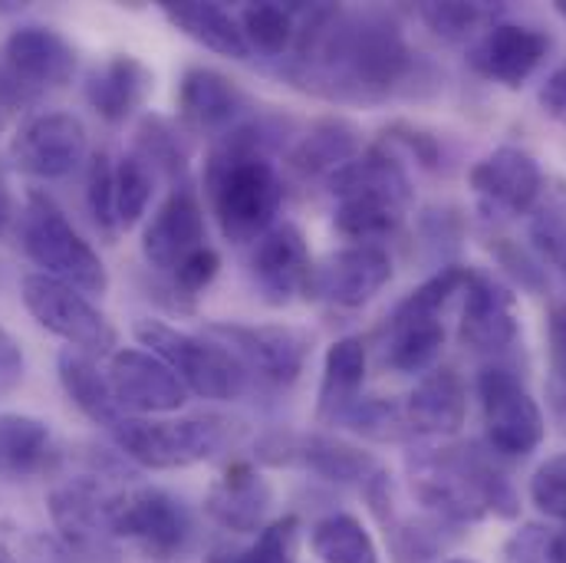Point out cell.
<instances>
[{"label": "cell", "mask_w": 566, "mask_h": 563, "mask_svg": "<svg viewBox=\"0 0 566 563\" xmlns=\"http://www.w3.org/2000/svg\"><path fill=\"white\" fill-rule=\"evenodd\" d=\"M402 27L382 10L310 7L296 27L290 80L339 103H382L412 73Z\"/></svg>", "instance_id": "obj_1"}, {"label": "cell", "mask_w": 566, "mask_h": 563, "mask_svg": "<svg viewBox=\"0 0 566 563\" xmlns=\"http://www.w3.org/2000/svg\"><path fill=\"white\" fill-rule=\"evenodd\" d=\"M205 195L231 244L261 241L283 205V181L258 126H234L211 145L205 161Z\"/></svg>", "instance_id": "obj_2"}, {"label": "cell", "mask_w": 566, "mask_h": 563, "mask_svg": "<svg viewBox=\"0 0 566 563\" xmlns=\"http://www.w3.org/2000/svg\"><path fill=\"white\" fill-rule=\"evenodd\" d=\"M329 191L336 198L333 228L356 244H376L396 234L416 198L409 171L382 145H369L343 165L329 178Z\"/></svg>", "instance_id": "obj_3"}, {"label": "cell", "mask_w": 566, "mask_h": 563, "mask_svg": "<svg viewBox=\"0 0 566 563\" xmlns=\"http://www.w3.org/2000/svg\"><path fill=\"white\" fill-rule=\"evenodd\" d=\"M409 475L416 498L448 521L474 524L488 514H517L507 478L471 448H422L409 458Z\"/></svg>", "instance_id": "obj_4"}, {"label": "cell", "mask_w": 566, "mask_h": 563, "mask_svg": "<svg viewBox=\"0 0 566 563\" xmlns=\"http://www.w3.org/2000/svg\"><path fill=\"white\" fill-rule=\"evenodd\" d=\"M116 445L126 458L142 468L168 471L188 468L221 455L224 448L238 445L244 435V423L228 416H188V419H136L123 416L109 428Z\"/></svg>", "instance_id": "obj_5"}, {"label": "cell", "mask_w": 566, "mask_h": 563, "mask_svg": "<svg viewBox=\"0 0 566 563\" xmlns=\"http://www.w3.org/2000/svg\"><path fill=\"white\" fill-rule=\"evenodd\" d=\"M471 278L468 268H441L419 283L386 320L382 326V363L392 373L416 376L434 369V359L444 350V306L454 293H464Z\"/></svg>", "instance_id": "obj_6"}, {"label": "cell", "mask_w": 566, "mask_h": 563, "mask_svg": "<svg viewBox=\"0 0 566 563\" xmlns=\"http://www.w3.org/2000/svg\"><path fill=\"white\" fill-rule=\"evenodd\" d=\"M139 343L155 353L188 393L211 403H234L248 393L251 369L218 340L175 330L161 320H136Z\"/></svg>", "instance_id": "obj_7"}, {"label": "cell", "mask_w": 566, "mask_h": 563, "mask_svg": "<svg viewBox=\"0 0 566 563\" xmlns=\"http://www.w3.org/2000/svg\"><path fill=\"white\" fill-rule=\"evenodd\" d=\"M20 244L46 278L70 283L83 293H106L109 271L93 244L70 225L63 208L46 191H30L20 215Z\"/></svg>", "instance_id": "obj_8"}, {"label": "cell", "mask_w": 566, "mask_h": 563, "mask_svg": "<svg viewBox=\"0 0 566 563\" xmlns=\"http://www.w3.org/2000/svg\"><path fill=\"white\" fill-rule=\"evenodd\" d=\"M23 306L30 316L53 336L66 340L73 350L86 356H113L119 346V330L113 320L90 300V293L70 286V283L46 278V274H27L20 283Z\"/></svg>", "instance_id": "obj_9"}, {"label": "cell", "mask_w": 566, "mask_h": 563, "mask_svg": "<svg viewBox=\"0 0 566 563\" xmlns=\"http://www.w3.org/2000/svg\"><path fill=\"white\" fill-rule=\"evenodd\" d=\"M481 419L491 451L504 458H527L541 448L547 419L527 386L504 366H488L478 376Z\"/></svg>", "instance_id": "obj_10"}, {"label": "cell", "mask_w": 566, "mask_h": 563, "mask_svg": "<svg viewBox=\"0 0 566 563\" xmlns=\"http://www.w3.org/2000/svg\"><path fill=\"white\" fill-rule=\"evenodd\" d=\"M113 501L116 491H106L93 475L63 481L50 491V518L76 563H116Z\"/></svg>", "instance_id": "obj_11"}, {"label": "cell", "mask_w": 566, "mask_h": 563, "mask_svg": "<svg viewBox=\"0 0 566 563\" xmlns=\"http://www.w3.org/2000/svg\"><path fill=\"white\" fill-rule=\"evenodd\" d=\"M113 538H126L151 561H175L191 538L185 504L161 488L116 491Z\"/></svg>", "instance_id": "obj_12"}, {"label": "cell", "mask_w": 566, "mask_h": 563, "mask_svg": "<svg viewBox=\"0 0 566 563\" xmlns=\"http://www.w3.org/2000/svg\"><path fill=\"white\" fill-rule=\"evenodd\" d=\"M205 333L274 386H293L303 376L313 346L310 333L286 323H208Z\"/></svg>", "instance_id": "obj_13"}, {"label": "cell", "mask_w": 566, "mask_h": 563, "mask_svg": "<svg viewBox=\"0 0 566 563\" xmlns=\"http://www.w3.org/2000/svg\"><path fill=\"white\" fill-rule=\"evenodd\" d=\"M392 281V258L379 244H349L323 261H313L306 300H323L339 310H359Z\"/></svg>", "instance_id": "obj_14"}, {"label": "cell", "mask_w": 566, "mask_h": 563, "mask_svg": "<svg viewBox=\"0 0 566 563\" xmlns=\"http://www.w3.org/2000/svg\"><path fill=\"white\" fill-rule=\"evenodd\" d=\"M198 248H205V205L198 188L181 178L155 208L142 231V258L158 274H175Z\"/></svg>", "instance_id": "obj_15"}, {"label": "cell", "mask_w": 566, "mask_h": 563, "mask_svg": "<svg viewBox=\"0 0 566 563\" xmlns=\"http://www.w3.org/2000/svg\"><path fill=\"white\" fill-rule=\"evenodd\" d=\"M86 126L73 113L30 116L10 139V161L30 178H66L86 158Z\"/></svg>", "instance_id": "obj_16"}, {"label": "cell", "mask_w": 566, "mask_h": 563, "mask_svg": "<svg viewBox=\"0 0 566 563\" xmlns=\"http://www.w3.org/2000/svg\"><path fill=\"white\" fill-rule=\"evenodd\" d=\"M468 185L484 208L514 218V215H531L547 181L541 161L527 148L501 145L471 165Z\"/></svg>", "instance_id": "obj_17"}, {"label": "cell", "mask_w": 566, "mask_h": 563, "mask_svg": "<svg viewBox=\"0 0 566 563\" xmlns=\"http://www.w3.org/2000/svg\"><path fill=\"white\" fill-rule=\"evenodd\" d=\"M106 376L123 416H165L188 403L181 379L148 350H116Z\"/></svg>", "instance_id": "obj_18"}, {"label": "cell", "mask_w": 566, "mask_h": 563, "mask_svg": "<svg viewBox=\"0 0 566 563\" xmlns=\"http://www.w3.org/2000/svg\"><path fill=\"white\" fill-rule=\"evenodd\" d=\"M547 53H551V37L544 30L531 23L497 20L471 43L468 63L484 80L501 83L507 90H521L547 60Z\"/></svg>", "instance_id": "obj_19"}, {"label": "cell", "mask_w": 566, "mask_h": 563, "mask_svg": "<svg viewBox=\"0 0 566 563\" xmlns=\"http://www.w3.org/2000/svg\"><path fill=\"white\" fill-rule=\"evenodd\" d=\"M7 76L23 90L27 100L46 90H60L73 80L76 70V50L50 27H20L3 43V63Z\"/></svg>", "instance_id": "obj_20"}, {"label": "cell", "mask_w": 566, "mask_h": 563, "mask_svg": "<svg viewBox=\"0 0 566 563\" xmlns=\"http://www.w3.org/2000/svg\"><path fill=\"white\" fill-rule=\"evenodd\" d=\"M517 330H521V310L514 290L491 274L471 271L464 283V306L458 320L461 343L471 346L474 353H501L517 340Z\"/></svg>", "instance_id": "obj_21"}, {"label": "cell", "mask_w": 566, "mask_h": 563, "mask_svg": "<svg viewBox=\"0 0 566 563\" xmlns=\"http://www.w3.org/2000/svg\"><path fill=\"white\" fill-rule=\"evenodd\" d=\"M313 274V254L306 244V234L283 221L274 225L258 244L251 258V278L258 283L264 303L271 306H286L296 296H306Z\"/></svg>", "instance_id": "obj_22"}, {"label": "cell", "mask_w": 566, "mask_h": 563, "mask_svg": "<svg viewBox=\"0 0 566 563\" xmlns=\"http://www.w3.org/2000/svg\"><path fill=\"white\" fill-rule=\"evenodd\" d=\"M258 455L271 465H300L339 484L366 481L376 475V458L336 435H274L261 445Z\"/></svg>", "instance_id": "obj_23"}, {"label": "cell", "mask_w": 566, "mask_h": 563, "mask_svg": "<svg viewBox=\"0 0 566 563\" xmlns=\"http://www.w3.org/2000/svg\"><path fill=\"white\" fill-rule=\"evenodd\" d=\"M244 106L248 100L241 86L211 66H191L178 83V116L191 133L221 139L224 133L234 129Z\"/></svg>", "instance_id": "obj_24"}, {"label": "cell", "mask_w": 566, "mask_h": 563, "mask_svg": "<svg viewBox=\"0 0 566 563\" xmlns=\"http://www.w3.org/2000/svg\"><path fill=\"white\" fill-rule=\"evenodd\" d=\"M271 504H274L271 481L248 461L228 465L205 498L208 518L234 534H258L268 521Z\"/></svg>", "instance_id": "obj_25"}, {"label": "cell", "mask_w": 566, "mask_h": 563, "mask_svg": "<svg viewBox=\"0 0 566 563\" xmlns=\"http://www.w3.org/2000/svg\"><path fill=\"white\" fill-rule=\"evenodd\" d=\"M402 409H406L412 435L451 438L464 428V419H468L464 379L451 366H434L416 383Z\"/></svg>", "instance_id": "obj_26"}, {"label": "cell", "mask_w": 566, "mask_h": 563, "mask_svg": "<svg viewBox=\"0 0 566 563\" xmlns=\"http://www.w3.org/2000/svg\"><path fill=\"white\" fill-rule=\"evenodd\" d=\"M155 86V73L142 63L139 56L116 53L103 66H96L86 80V103L93 113L113 126L126 123L136 110L145 106L148 93Z\"/></svg>", "instance_id": "obj_27"}, {"label": "cell", "mask_w": 566, "mask_h": 563, "mask_svg": "<svg viewBox=\"0 0 566 563\" xmlns=\"http://www.w3.org/2000/svg\"><path fill=\"white\" fill-rule=\"evenodd\" d=\"M158 10L175 30H181L188 40L201 43L205 50H211L218 56H231V60L251 56L241 20L221 3H201V0L171 3V0H165V3H158Z\"/></svg>", "instance_id": "obj_28"}, {"label": "cell", "mask_w": 566, "mask_h": 563, "mask_svg": "<svg viewBox=\"0 0 566 563\" xmlns=\"http://www.w3.org/2000/svg\"><path fill=\"white\" fill-rule=\"evenodd\" d=\"M366 366H369V350L363 336H343L326 350L319 396H316L319 423L336 425L339 416L359 399V389L366 383Z\"/></svg>", "instance_id": "obj_29"}, {"label": "cell", "mask_w": 566, "mask_h": 563, "mask_svg": "<svg viewBox=\"0 0 566 563\" xmlns=\"http://www.w3.org/2000/svg\"><path fill=\"white\" fill-rule=\"evenodd\" d=\"M363 152V136L349 119H323L316 123L290 152V168L303 178H333L343 165H349Z\"/></svg>", "instance_id": "obj_30"}, {"label": "cell", "mask_w": 566, "mask_h": 563, "mask_svg": "<svg viewBox=\"0 0 566 563\" xmlns=\"http://www.w3.org/2000/svg\"><path fill=\"white\" fill-rule=\"evenodd\" d=\"M60 369V383L70 396V403L90 419V423L113 428L123 419V409L116 406V396L109 389V376L99 373V366L93 363V356L80 353V350H63L56 359Z\"/></svg>", "instance_id": "obj_31"}, {"label": "cell", "mask_w": 566, "mask_h": 563, "mask_svg": "<svg viewBox=\"0 0 566 563\" xmlns=\"http://www.w3.org/2000/svg\"><path fill=\"white\" fill-rule=\"evenodd\" d=\"M50 458V428L33 416H0V475L33 478Z\"/></svg>", "instance_id": "obj_32"}, {"label": "cell", "mask_w": 566, "mask_h": 563, "mask_svg": "<svg viewBox=\"0 0 566 563\" xmlns=\"http://www.w3.org/2000/svg\"><path fill=\"white\" fill-rule=\"evenodd\" d=\"M310 551L319 563H379V548L353 514H326L310 531Z\"/></svg>", "instance_id": "obj_33"}, {"label": "cell", "mask_w": 566, "mask_h": 563, "mask_svg": "<svg viewBox=\"0 0 566 563\" xmlns=\"http://www.w3.org/2000/svg\"><path fill=\"white\" fill-rule=\"evenodd\" d=\"M527 234L544 261L566 271V178L544 185L537 205L531 208Z\"/></svg>", "instance_id": "obj_34"}, {"label": "cell", "mask_w": 566, "mask_h": 563, "mask_svg": "<svg viewBox=\"0 0 566 563\" xmlns=\"http://www.w3.org/2000/svg\"><path fill=\"white\" fill-rule=\"evenodd\" d=\"M300 518L286 514L271 524H264L254 538V544L241 551H214L205 563H296L300 557Z\"/></svg>", "instance_id": "obj_35"}, {"label": "cell", "mask_w": 566, "mask_h": 563, "mask_svg": "<svg viewBox=\"0 0 566 563\" xmlns=\"http://www.w3.org/2000/svg\"><path fill=\"white\" fill-rule=\"evenodd\" d=\"M241 30L248 37L251 50L271 53V56H283L286 50H293L296 40V7L286 3H251L241 10Z\"/></svg>", "instance_id": "obj_36"}, {"label": "cell", "mask_w": 566, "mask_h": 563, "mask_svg": "<svg viewBox=\"0 0 566 563\" xmlns=\"http://www.w3.org/2000/svg\"><path fill=\"white\" fill-rule=\"evenodd\" d=\"M151 191H155V171L142 161L136 152L116 158V165H113V208H116L119 231L136 228L145 218Z\"/></svg>", "instance_id": "obj_37"}, {"label": "cell", "mask_w": 566, "mask_h": 563, "mask_svg": "<svg viewBox=\"0 0 566 563\" xmlns=\"http://www.w3.org/2000/svg\"><path fill=\"white\" fill-rule=\"evenodd\" d=\"M343 428H349L353 435H363V438H373V441H402L412 435L409 419H406V409L396 406L392 399H382V396H373V399H356L343 416L339 423Z\"/></svg>", "instance_id": "obj_38"}, {"label": "cell", "mask_w": 566, "mask_h": 563, "mask_svg": "<svg viewBox=\"0 0 566 563\" xmlns=\"http://www.w3.org/2000/svg\"><path fill=\"white\" fill-rule=\"evenodd\" d=\"M497 13L501 10L491 3H422L419 7V17L424 23L451 43L481 37L491 23H497Z\"/></svg>", "instance_id": "obj_39"}, {"label": "cell", "mask_w": 566, "mask_h": 563, "mask_svg": "<svg viewBox=\"0 0 566 563\" xmlns=\"http://www.w3.org/2000/svg\"><path fill=\"white\" fill-rule=\"evenodd\" d=\"M136 155L151 171L161 168L175 181H181L185 171H188V148L181 145L178 133L165 119H158V116L145 119L139 126V133H136Z\"/></svg>", "instance_id": "obj_40"}, {"label": "cell", "mask_w": 566, "mask_h": 563, "mask_svg": "<svg viewBox=\"0 0 566 563\" xmlns=\"http://www.w3.org/2000/svg\"><path fill=\"white\" fill-rule=\"evenodd\" d=\"M547 399L566 431V303H554L547 313Z\"/></svg>", "instance_id": "obj_41"}, {"label": "cell", "mask_w": 566, "mask_h": 563, "mask_svg": "<svg viewBox=\"0 0 566 563\" xmlns=\"http://www.w3.org/2000/svg\"><path fill=\"white\" fill-rule=\"evenodd\" d=\"M113 165H116V158L106 148H99L93 155L90 175H86V205H90V215H93L96 228L106 238H116L119 234L116 208H113Z\"/></svg>", "instance_id": "obj_42"}, {"label": "cell", "mask_w": 566, "mask_h": 563, "mask_svg": "<svg viewBox=\"0 0 566 563\" xmlns=\"http://www.w3.org/2000/svg\"><path fill=\"white\" fill-rule=\"evenodd\" d=\"M221 271V258L214 248H198L175 274H168V290L175 293V306L178 310H191L195 296L208 286V283L218 278Z\"/></svg>", "instance_id": "obj_43"}, {"label": "cell", "mask_w": 566, "mask_h": 563, "mask_svg": "<svg viewBox=\"0 0 566 563\" xmlns=\"http://www.w3.org/2000/svg\"><path fill=\"white\" fill-rule=\"evenodd\" d=\"M531 501L547 514L566 521V451L547 458L531 478Z\"/></svg>", "instance_id": "obj_44"}, {"label": "cell", "mask_w": 566, "mask_h": 563, "mask_svg": "<svg viewBox=\"0 0 566 563\" xmlns=\"http://www.w3.org/2000/svg\"><path fill=\"white\" fill-rule=\"evenodd\" d=\"M504 563H551V534L537 524L521 528L504 544Z\"/></svg>", "instance_id": "obj_45"}, {"label": "cell", "mask_w": 566, "mask_h": 563, "mask_svg": "<svg viewBox=\"0 0 566 563\" xmlns=\"http://www.w3.org/2000/svg\"><path fill=\"white\" fill-rule=\"evenodd\" d=\"M27 376V359L20 343L13 340V333L7 326H0V399L13 396L20 389Z\"/></svg>", "instance_id": "obj_46"}, {"label": "cell", "mask_w": 566, "mask_h": 563, "mask_svg": "<svg viewBox=\"0 0 566 563\" xmlns=\"http://www.w3.org/2000/svg\"><path fill=\"white\" fill-rule=\"evenodd\" d=\"M537 103H541L544 116H551L554 123L566 126V60L544 80V86L537 93Z\"/></svg>", "instance_id": "obj_47"}, {"label": "cell", "mask_w": 566, "mask_h": 563, "mask_svg": "<svg viewBox=\"0 0 566 563\" xmlns=\"http://www.w3.org/2000/svg\"><path fill=\"white\" fill-rule=\"evenodd\" d=\"M27 103V96H23V90L7 76V70L0 66V133L10 126V119L17 116V110Z\"/></svg>", "instance_id": "obj_48"}, {"label": "cell", "mask_w": 566, "mask_h": 563, "mask_svg": "<svg viewBox=\"0 0 566 563\" xmlns=\"http://www.w3.org/2000/svg\"><path fill=\"white\" fill-rule=\"evenodd\" d=\"M551 563H566V528L551 534Z\"/></svg>", "instance_id": "obj_49"}, {"label": "cell", "mask_w": 566, "mask_h": 563, "mask_svg": "<svg viewBox=\"0 0 566 563\" xmlns=\"http://www.w3.org/2000/svg\"><path fill=\"white\" fill-rule=\"evenodd\" d=\"M10 218H13V208H10V195H7V185L0 181V234L7 231Z\"/></svg>", "instance_id": "obj_50"}, {"label": "cell", "mask_w": 566, "mask_h": 563, "mask_svg": "<svg viewBox=\"0 0 566 563\" xmlns=\"http://www.w3.org/2000/svg\"><path fill=\"white\" fill-rule=\"evenodd\" d=\"M554 10H557V13L566 20V0H557V3H554Z\"/></svg>", "instance_id": "obj_51"}, {"label": "cell", "mask_w": 566, "mask_h": 563, "mask_svg": "<svg viewBox=\"0 0 566 563\" xmlns=\"http://www.w3.org/2000/svg\"><path fill=\"white\" fill-rule=\"evenodd\" d=\"M448 563H474V561H448Z\"/></svg>", "instance_id": "obj_52"}, {"label": "cell", "mask_w": 566, "mask_h": 563, "mask_svg": "<svg viewBox=\"0 0 566 563\" xmlns=\"http://www.w3.org/2000/svg\"><path fill=\"white\" fill-rule=\"evenodd\" d=\"M0 563H3V561H0Z\"/></svg>", "instance_id": "obj_53"}]
</instances>
